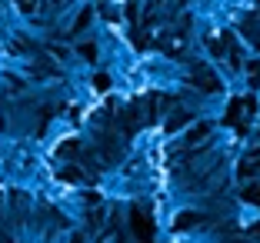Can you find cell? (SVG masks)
Returning a JSON list of instances; mask_svg holds the SVG:
<instances>
[{
    "instance_id": "9a60e30c",
    "label": "cell",
    "mask_w": 260,
    "mask_h": 243,
    "mask_svg": "<svg viewBox=\"0 0 260 243\" xmlns=\"http://www.w3.org/2000/svg\"><path fill=\"white\" fill-rule=\"evenodd\" d=\"M250 84L260 87V63H250Z\"/></svg>"
},
{
    "instance_id": "6da1fadb",
    "label": "cell",
    "mask_w": 260,
    "mask_h": 243,
    "mask_svg": "<svg viewBox=\"0 0 260 243\" xmlns=\"http://www.w3.org/2000/svg\"><path fill=\"white\" fill-rule=\"evenodd\" d=\"M130 227H134V236L137 240H153V220L144 206H134L130 210Z\"/></svg>"
},
{
    "instance_id": "30bf717a",
    "label": "cell",
    "mask_w": 260,
    "mask_h": 243,
    "mask_svg": "<svg viewBox=\"0 0 260 243\" xmlns=\"http://www.w3.org/2000/svg\"><path fill=\"white\" fill-rule=\"evenodd\" d=\"M227 44H230V37H214L210 40V53H214V57H223V53H227Z\"/></svg>"
},
{
    "instance_id": "3957f363",
    "label": "cell",
    "mask_w": 260,
    "mask_h": 243,
    "mask_svg": "<svg viewBox=\"0 0 260 243\" xmlns=\"http://www.w3.org/2000/svg\"><path fill=\"white\" fill-rule=\"evenodd\" d=\"M253 107H257V103H253L250 97H247V100H234V103L227 107V123L234 130H244L247 127V123H244V114H247V110H253Z\"/></svg>"
},
{
    "instance_id": "8fae6325",
    "label": "cell",
    "mask_w": 260,
    "mask_h": 243,
    "mask_svg": "<svg viewBox=\"0 0 260 243\" xmlns=\"http://www.w3.org/2000/svg\"><path fill=\"white\" fill-rule=\"evenodd\" d=\"M60 180H67V183H77V180H84V173L77 167H67V170H60Z\"/></svg>"
},
{
    "instance_id": "4fadbf2b",
    "label": "cell",
    "mask_w": 260,
    "mask_h": 243,
    "mask_svg": "<svg viewBox=\"0 0 260 243\" xmlns=\"http://www.w3.org/2000/svg\"><path fill=\"white\" fill-rule=\"evenodd\" d=\"M90 10H84V14H80V17H77V23H74V33H80V30H84V27H87V23H90Z\"/></svg>"
},
{
    "instance_id": "8992f818",
    "label": "cell",
    "mask_w": 260,
    "mask_h": 243,
    "mask_svg": "<svg viewBox=\"0 0 260 243\" xmlns=\"http://www.w3.org/2000/svg\"><path fill=\"white\" fill-rule=\"evenodd\" d=\"M240 30H244V37L253 40V47H260V20L257 17H247V20L240 23Z\"/></svg>"
},
{
    "instance_id": "5bb4252c",
    "label": "cell",
    "mask_w": 260,
    "mask_h": 243,
    "mask_svg": "<svg viewBox=\"0 0 260 243\" xmlns=\"http://www.w3.org/2000/svg\"><path fill=\"white\" fill-rule=\"evenodd\" d=\"M93 87H97V90H107V87H110V77L107 74H97V77H93Z\"/></svg>"
},
{
    "instance_id": "5b68a950",
    "label": "cell",
    "mask_w": 260,
    "mask_h": 243,
    "mask_svg": "<svg viewBox=\"0 0 260 243\" xmlns=\"http://www.w3.org/2000/svg\"><path fill=\"white\" fill-rule=\"evenodd\" d=\"M207 217L204 213H180L174 220V230H190V227H197V223H204Z\"/></svg>"
},
{
    "instance_id": "277c9868",
    "label": "cell",
    "mask_w": 260,
    "mask_h": 243,
    "mask_svg": "<svg viewBox=\"0 0 260 243\" xmlns=\"http://www.w3.org/2000/svg\"><path fill=\"white\" fill-rule=\"evenodd\" d=\"M120 140L114 137V133H100V160L104 163H117L120 160Z\"/></svg>"
},
{
    "instance_id": "52a82bcc",
    "label": "cell",
    "mask_w": 260,
    "mask_h": 243,
    "mask_svg": "<svg viewBox=\"0 0 260 243\" xmlns=\"http://www.w3.org/2000/svg\"><path fill=\"white\" fill-rule=\"evenodd\" d=\"M57 157H63V160L80 157V144H77V140H63V144L57 147Z\"/></svg>"
},
{
    "instance_id": "ac0fdd59",
    "label": "cell",
    "mask_w": 260,
    "mask_h": 243,
    "mask_svg": "<svg viewBox=\"0 0 260 243\" xmlns=\"http://www.w3.org/2000/svg\"><path fill=\"white\" fill-rule=\"evenodd\" d=\"M250 236H257V240H260V227H253V230H250Z\"/></svg>"
},
{
    "instance_id": "2e32d148",
    "label": "cell",
    "mask_w": 260,
    "mask_h": 243,
    "mask_svg": "<svg viewBox=\"0 0 260 243\" xmlns=\"http://www.w3.org/2000/svg\"><path fill=\"white\" fill-rule=\"evenodd\" d=\"M80 53H84L87 60H93V57H97V50H93V47H90V44H87V47H80Z\"/></svg>"
},
{
    "instance_id": "7a4b0ae2",
    "label": "cell",
    "mask_w": 260,
    "mask_h": 243,
    "mask_svg": "<svg viewBox=\"0 0 260 243\" xmlns=\"http://www.w3.org/2000/svg\"><path fill=\"white\" fill-rule=\"evenodd\" d=\"M190 84L197 87L200 93H217V90H220V80H217V74H214V70H207V67H193Z\"/></svg>"
},
{
    "instance_id": "7c38bea8",
    "label": "cell",
    "mask_w": 260,
    "mask_h": 243,
    "mask_svg": "<svg viewBox=\"0 0 260 243\" xmlns=\"http://www.w3.org/2000/svg\"><path fill=\"white\" fill-rule=\"evenodd\" d=\"M244 200H250V203H257V206H260V187H257V183L244 190Z\"/></svg>"
},
{
    "instance_id": "ba28073f",
    "label": "cell",
    "mask_w": 260,
    "mask_h": 243,
    "mask_svg": "<svg viewBox=\"0 0 260 243\" xmlns=\"http://www.w3.org/2000/svg\"><path fill=\"white\" fill-rule=\"evenodd\" d=\"M187 120H190V110H177V114H170V117H167V130L174 133V130H180Z\"/></svg>"
},
{
    "instance_id": "e0dca14e",
    "label": "cell",
    "mask_w": 260,
    "mask_h": 243,
    "mask_svg": "<svg viewBox=\"0 0 260 243\" xmlns=\"http://www.w3.org/2000/svg\"><path fill=\"white\" fill-rule=\"evenodd\" d=\"M17 4H20L23 10H34V0H17Z\"/></svg>"
},
{
    "instance_id": "9c48e42d",
    "label": "cell",
    "mask_w": 260,
    "mask_h": 243,
    "mask_svg": "<svg viewBox=\"0 0 260 243\" xmlns=\"http://www.w3.org/2000/svg\"><path fill=\"white\" fill-rule=\"evenodd\" d=\"M207 133H210V127H207V123H200V127H193L190 133H187V147H193V144H200V140L207 137Z\"/></svg>"
}]
</instances>
